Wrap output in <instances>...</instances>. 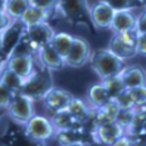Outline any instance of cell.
<instances>
[{
	"label": "cell",
	"instance_id": "1",
	"mask_svg": "<svg viewBox=\"0 0 146 146\" xmlns=\"http://www.w3.org/2000/svg\"><path fill=\"white\" fill-rule=\"evenodd\" d=\"M50 71L52 69L38 60L34 73L25 80L20 93L28 96L33 101H43L45 95L54 87Z\"/></svg>",
	"mask_w": 146,
	"mask_h": 146
},
{
	"label": "cell",
	"instance_id": "2",
	"mask_svg": "<svg viewBox=\"0 0 146 146\" xmlns=\"http://www.w3.org/2000/svg\"><path fill=\"white\" fill-rule=\"evenodd\" d=\"M56 14L60 15L73 27L93 28L87 0H58Z\"/></svg>",
	"mask_w": 146,
	"mask_h": 146
},
{
	"label": "cell",
	"instance_id": "3",
	"mask_svg": "<svg viewBox=\"0 0 146 146\" xmlns=\"http://www.w3.org/2000/svg\"><path fill=\"white\" fill-rule=\"evenodd\" d=\"M90 64L92 67L93 72L98 76L100 81L120 74L126 67L125 59L117 57L108 48L93 50L90 58Z\"/></svg>",
	"mask_w": 146,
	"mask_h": 146
},
{
	"label": "cell",
	"instance_id": "4",
	"mask_svg": "<svg viewBox=\"0 0 146 146\" xmlns=\"http://www.w3.org/2000/svg\"><path fill=\"white\" fill-rule=\"evenodd\" d=\"M27 29V25L20 19H17L9 28L0 32V54L1 66H5Z\"/></svg>",
	"mask_w": 146,
	"mask_h": 146
},
{
	"label": "cell",
	"instance_id": "5",
	"mask_svg": "<svg viewBox=\"0 0 146 146\" xmlns=\"http://www.w3.org/2000/svg\"><path fill=\"white\" fill-rule=\"evenodd\" d=\"M24 132H25L27 139L38 144H44L49 141L50 139L56 137L57 133L50 118L40 116V115H34L30 118L29 122L24 126Z\"/></svg>",
	"mask_w": 146,
	"mask_h": 146
},
{
	"label": "cell",
	"instance_id": "6",
	"mask_svg": "<svg viewBox=\"0 0 146 146\" xmlns=\"http://www.w3.org/2000/svg\"><path fill=\"white\" fill-rule=\"evenodd\" d=\"M108 49L122 59L137 56V30L113 33L108 43Z\"/></svg>",
	"mask_w": 146,
	"mask_h": 146
},
{
	"label": "cell",
	"instance_id": "7",
	"mask_svg": "<svg viewBox=\"0 0 146 146\" xmlns=\"http://www.w3.org/2000/svg\"><path fill=\"white\" fill-rule=\"evenodd\" d=\"M8 116L17 122L18 125L25 126L29 122V120L34 116V106H33V100L23 93H17L10 103L9 108L7 110Z\"/></svg>",
	"mask_w": 146,
	"mask_h": 146
},
{
	"label": "cell",
	"instance_id": "8",
	"mask_svg": "<svg viewBox=\"0 0 146 146\" xmlns=\"http://www.w3.org/2000/svg\"><path fill=\"white\" fill-rule=\"evenodd\" d=\"M91 56H92V52H91L90 43L81 36H74L72 48L64 59L66 66L72 67V68L83 67L87 62H90Z\"/></svg>",
	"mask_w": 146,
	"mask_h": 146
},
{
	"label": "cell",
	"instance_id": "9",
	"mask_svg": "<svg viewBox=\"0 0 146 146\" xmlns=\"http://www.w3.org/2000/svg\"><path fill=\"white\" fill-rule=\"evenodd\" d=\"M115 9L103 0H97L90 7L91 20L93 28L96 29H110L115 17Z\"/></svg>",
	"mask_w": 146,
	"mask_h": 146
},
{
	"label": "cell",
	"instance_id": "10",
	"mask_svg": "<svg viewBox=\"0 0 146 146\" xmlns=\"http://www.w3.org/2000/svg\"><path fill=\"white\" fill-rule=\"evenodd\" d=\"M54 35H56V33H54L53 28H52L48 22H43V23L35 24V25L27 27L25 32H24V36L32 44H34L39 50H40V48L45 47L47 44H50Z\"/></svg>",
	"mask_w": 146,
	"mask_h": 146
},
{
	"label": "cell",
	"instance_id": "11",
	"mask_svg": "<svg viewBox=\"0 0 146 146\" xmlns=\"http://www.w3.org/2000/svg\"><path fill=\"white\" fill-rule=\"evenodd\" d=\"M73 100H74V96L71 92L63 90V88L53 87L45 95L43 102H44L45 108L49 112V115H52L58 111H62V110L68 108V106L71 105Z\"/></svg>",
	"mask_w": 146,
	"mask_h": 146
},
{
	"label": "cell",
	"instance_id": "12",
	"mask_svg": "<svg viewBox=\"0 0 146 146\" xmlns=\"http://www.w3.org/2000/svg\"><path fill=\"white\" fill-rule=\"evenodd\" d=\"M38 58L30 54H13L7 62V67L17 72L24 80L29 78L34 73ZM3 67V66H1Z\"/></svg>",
	"mask_w": 146,
	"mask_h": 146
},
{
	"label": "cell",
	"instance_id": "13",
	"mask_svg": "<svg viewBox=\"0 0 146 146\" xmlns=\"http://www.w3.org/2000/svg\"><path fill=\"white\" fill-rule=\"evenodd\" d=\"M122 135H125V129L121 127L116 121L97 126L93 130L95 142L101 145H115Z\"/></svg>",
	"mask_w": 146,
	"mask_h": 146
},
{
	"label": "cell",
	"instance_id": "14",
	"mask_svg": "<svg viewBox=\"0 0 146 146\" xmlns=\"http://www.w3.org/2000/svg\"><path fill=\"white\" fill-rule=\"evenodd\" d=\"M118 111H120V106L117 105V102L115 100H110L102 107L92 108L91 125L93 126V130H95V127L101 126V125L115 122Z\"/></svg>",
	"mask_w": 146,
	"mask_h": 146
},
{
	"label": "cell",
	"instance_id": "15",
	"mask_svg": "<svg viewBox=\"0 0 146 146\" xmlns=\"http://www.w3.org/2000/svg\"><path fill=\"white\" fill-rule=\"evenodd\" d=\"M137 28V17L131 10H120L115 13L111 29L113 33H123Z\"/></svg>",
	"mask_w": 146,
	"mask_h": 146
},
{
	"label": "cell",
	"instance_id": "16",
	"mask_svg": "<svg viewBox=\"0 0 146 146\" xmlns=\"http://www.w3.org/2000/svg\"><path fill=\"white\" fill-rule=\"evenodd\" d=\"M38 60L52 71H58L66 66L64 58L56 50V48L52 44H47L45 47L40 48L38 54Z\"/></svg>",
	"mask_w": 146,
	"mask_h": 146
},
{
	"label": "cell",
	"instance_id": "17",
	"mask_svg": "<svg viewBox=\"0 0 146 146\" xmlns=\"http://www.w3.org/2000/svg\"><path fill=\"white\" fill-rule=\"evenodd\" d=\"M120 74L126 88H133L146 84V71H144L141 66H126Z\"/></svg>",
	"mask_w": 146,
	"mask_h": 146
},
{
	"label": "cell",
	"instance_id": "18",
	"mask_svg": "<svg viewBox=\"0 0 146 146\" xmlns=\"http://www.w3.org/2000/svg\"><path fill=\"white\" fill-rule=\"evenodd\" d=\"M49 116H50L49 118L52 120V122H53L54 129H56L57 132L83 126V123L80 122L77 118L73 116L68 108L58 111V112H56V113H52V115H49Z\"/></svg>",
	"mask_w": 146,
	"mask_h": 146
},
{
	"label": "cell",
	"instance_id": "19",
	"mask_svg": "<svg viewBox=\"0 0 146 146\" xmlns=\"http://www.w3.org/2000/svg\"><path fill=\"white\" fill-rule=\"evenodd\" d=\"M53 15H56V10H45V9L34 7V5H30L27 9V11L24 13V15L20 18V20L25 24L27 27L30 25H35V24L43 23V22H48Z\"/></svg>",
	"mask_w": 146,
	"mask_h": 146
},
{
	"label": "cell",
	"instance_id": "20",
	"mask_svg": "<svg viewBox=\"0 0 146 146\" xmlns=\"http://www.w3.org/2000/svg\"><path fill=\"white\" fill-rule=\"evenodd\" d=\"M87 100L92 108H98V107H102L103 105H106L112 98L110 97L106 87L103 86V83L100 82V83L92 84V86L88 88Z\"/></svg>",
	"mask_w": 146,
	"mask_h": 146
},
{
	"label": "cell",
	"instance_id": "21",
	"mask_svg": "<svg viewBox=\"0 0 146 146\" xmlns=\"http://www.w3.org/2000/svg\"><path fill=\"white\" fill-rule=\"evenodd\" d=\"M68 110L71 111V113L77 118L80 122L83 125H90L93 129V126L91 125V116H92V107L90 105H86V102H83L80 98H76L71 102V105L68 106Z\"/></svg>",
	"mask_w": 146,
	"mask_h": 146
},
{
	"label": "cell",
	"instance_id": "22",
	"mask_svg": "<svg viewBox=\"0 0 146 146\" xmlns=\"http://www.w3.org/2000/svg\"><path fill=\"white\" fill-rule=\"evenodd\" d=\"M24 82L23 77H20L17 72H14L13 69H10L7 66H3L1 67V78H0V84L5 86L9 90L14 91V92L19 93L20 90H22Z\"/></svg>",
	"mask_w": 146,
	"mask_h": 146
},
{
	"label": "cell",
	"instance_id": "23",
	"mask_svg": "<svg viewBox=\"0 0 146 146\" xmlns=\"http://www.w3.org/2000/svg\"><path fill=\"white\" fill-rule=\"evenodd\" d=\"M73 38H74V36L68 34V33L59 32V33H56V35L52 39L50 44L53 45V47L56 48V50L66 59V57L68 56L69 50H71V48H72Z\"/></svg>",
	"mask_w": 146,
	"mask_h": 146
},
{
	"label": "cell",
	"instance_id": "24",
	"mask_svg": "<svg viewBox=\"0 0 146 146\" xmlns=\"http://www.w3.org/2000/svg\"><path fill=\"white\" fill-rule=\"evenodd\" d=\"M30 5V0H7L5 13L14 19H20Z\"/></svg>",
	"mask_w": 146,
	"mask_h": 146
},
{
	"label": "cell",
	"instance_id": "25",
	"mask_svg": "<svg viewBox=\"0 0 146 146\" xmlns=\"http://www.w3.org/2000/svg\"><path fill=\"white\" fill-rule=\"evenodd\" d=\"M101 82L103 83V86L106 87V90H107L108 95L112 100L116 98L120 93H122L123 91L126 90V86H125L122 78H121V74L110 77V78H107V80H103Z\"/></svg>",
	"mask_w": 146,
	"mask_h": 146
},
{
	"label": "cell",
	"instance_id": "26",
	"mask_svg": "<svg viewBox=\"0 0 146 146\" xmlns=\"http://www.w3.org/2000/svg\"><path fill=\"white\" fill-rule=\"evenodd\" d=\"M115 9V11L120 10H133V9L145 8L142 0H103Z\"/></svg>",
	"mask_w": 146,
	"mask_h": 146
},
{
	"label": "cell",
	"instance_id": "27",
	"mask_svg": "<svg viewBox=\"0 0 146 146\" xmlns=\"http://www.w3.org/2000/svg\"><path fill=\"white\" fill-rule=\"evenodd\" d=\"M136 111H137V108H126V110L120 108V111H118V113H117V117H116V122L120 125L121 127H123L125 131H126V129L133 121Z\"/></svg>",
	"mask_w": 146,
	"mask_h": 146
},
{
	"label": "cell",
	"instance_id": "28",
	"mask_svg": "<svg viewBox=\"0 0 146 146\" xmlns=\"http://www.w3.org/2000/svg\"><path fill=\"white\" fill-rule=\"evenodd\" d=\"M130 95L132 97V101L136 107H141L146 103V84L145 86H139L133 88H127Z\"/></svg>",
	"mask_w": 146,
	"mask_h": 146
},
{
	"label": "cell",
	"instance_id": "29",
	"mask_svg": "<svg viewBox=\"0 0 146 146\" xmlns=\"http://www.w3.org/2000/svg\"><path fill=\"white\" fill-rule=\"evenodd\" d=\"M17 95V92L9 90L5 86L0 84V107H1L3 111H7L10 106V103L13 102L14 97Z\"/></svg>",
	"mask_w": 146,
	"mask_h": 146
},
{
	"label": "cell",
	"instance_id": "30",
	"mask_svg": "<svg viewBox=\"0 0 146 146\" xmlns=\"http://www.w3.org/2000/svg\"><path fill=\"white\" fill-rule=\"evenodd\" d=\"M115 101L117 102V105L120 106V108L121 110H126V108H137L135 106V103H133L132 101V97L131 95H130V92H129V90H125L122 93H120L116 98H113Z\"/></svg>",
	"mask_w": 146,
	"mask_h": 146
},
{
	"label": "cell",
	"instance_id": "31",
	"mask_svg": "<svg viewBox=\"0 0 146 146\" xmlns=\"http://www.w3.org/2000/svg\"><path fill=\"white\" fill-rule=\"evenodd\" d=\"M57 3H58V0H30V4L34 5V7L45 9V10H52V11L56 10Z\"/></svg>",
	"mask_w": 146,
	"mask_h": 146
},
{
	"label": "cell",
	"instance_id": "32",
	"mask_svg": "<svg viewBox=\"0 0 146 146\" xmlns=\"http://www.w3.org/2000/svg\"><path fill=\"white\" fill-rule=\"evenodd\" d=\"M137 54L146 57V33H137Z\"/></svg>",
	"mask_w": 146,
	"mask_h": 146
},
{
	"label": "cell",
	"instance_id": "33",
	"mask_svg": "<svg viewBox=\"0 0 146 146\" xmlns=\"http://www.w3.org/2000/svg\"><path fill=\"white\" fill-rule=\"evenodd\" d=\"M17 19H14V18H11L10 15H9L8 13H1V15H0V32L1 30H5L7 28H9V27Z\"/></svg>",
	"mask_w": 146,
	"mask_h": 146
},
{
	"label": "cell",
	"instance_id": "34",
	"mask_svg": "<svg viewBox=\"0 0 146 146\" xmlns=\"http://www.w3.org/2000/svg\"><path fill=\"white\" fill-rule=\"evenodd\" d=\"M137 33H146V13L142 10V13L137 17Z\"/></svg>",
	"mask_w": 146,
	"mask_h": 146
},
{
	"label": "cell",
	"instance_id": "35",
	"mask_svg": "<svg viewBox=\"0 0 146 146\" xmlns=\"http://www.w3.org/2000/svg\"><path fill=\"white\" fill-rule=\"evenodd\" d=\"M140 110H141V111L142 112H145V113H146V103H145V105L144 106H141V107H139Z\"/></svg>",
	"mask_w": 146,
	"mask_h": 146
},
{
	"label": "cell",
	"instance_id": "36",
	"mask_svg": "<svg viewBox=\"0 0 146 146\" xmlns=\"http://www.w3.org/2000/svg\"><path fill=\"white\" fill-rule=\"evenodd\" d=\"M142 3H144V5H145V8H146V0H142Z\"/></svg>",
	"mask_w": 146,
	"mask_h": 146
},
{
	"label": "cell",
	"instance_id": "37",
	"mask_svg": "<svg viewBox=\"0 0 146 146\" xmlns=\"http://www.w3.org/2000/svg\"><path fill=\"white\" fill-rule=\"evenodd\" d=\"M144 11H145V13H146V8H144Z\"/></svg>",
	"mask_w": 146,
	"mask_h": 146
}]
</instances>
